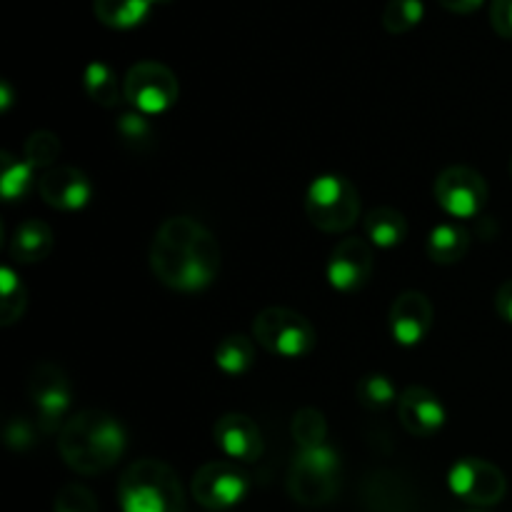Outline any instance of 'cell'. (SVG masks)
Wrapping results in <instances>:
<instances>
[{
	"label": "cell",
	"mask_w": 512,
	"mask_h": 512,
	"mask_svg": "<svg viewBox=\"0 0 512 512\" xmlns=\"http://www.w3.org/2000/svg\"><path fill=\"white\" fill-rule=\"evenodd\" d=\"M363 500L370 512H413V493L393 473H373L363 485Z\"/></svg>",
	"instance_id": "obj_17"
},
{
	"label": "cell",
	"mask_w": 512,
	"mask_h": 512,
	"mask_svg": "<svg viewBox=\"0 0 512 512\" xmlns=\"http://www.w3.org/2000/svg\"><path fill=\"white\" fill-rule=\"evenodd\" d=\"M255 363V345L248 335L233 333L225 335L215 348V365L225 375H243L253 368Z\"/></svg>",
	"instance_id": "obj_22"
},
{
	"label": "cell",
	"mask_w": 512,
	"mask_h": 512,
	"mask_svg": "<svg viewBox=\"0 0 512 512\" xmlns=\"http://www.w3.org/2000/svg\"><path fill=\"white\" fill-rule=\"evenodd\" d=\"M53 512H100L98 500L85 485L70 483L55 495Z\"/></svg>",
	"instance_id": "obj_31"
},
{
	"label": "cell",
	"mask_w": 512,
	"mask_h": 512,
	"mask_svg": "<svg viewBox=\"0 0 512 512\" xmlns=\"http://www.w3.org/2000/svg\"><path fill=\"white\" fill-rule=\"evenodd\" d=\"M83 85L88 98L93 100L95 105H100V108H115V105L125 98L113 68L105 63H90L88 68H85Z\"/></svg>",
	"instance_id": "obj_23"
},
{
	"label": "cell",
	"mask_w": 512,
	"mask_h": 512,
	"mask_svg": "<svg viewBox=\"0 0 512 512\" xmlns=\"http://www.w3.org/2000/svg\"><path fill=\"white\" fill-rule=\"evenodd\" d=\"M433 303L420 290H405L393 300L388 313L390 333H393L395 343L413 348V345L423 343L425 335L433 328Z\"/></svg>",
	"instance_id": "obj_13"
},
{
	"label": "cell",
	"mask_w": 512,
	"mask_h": 512,
	"mask_svg": "<svg viewBox=\"0 0 512 512\" xmlns=\"http://www.w3.org/2000/svg\"><path fill=\"white\" fill-rule=\"evenodd\" d=\"M53 245L55 238L48 223H43V220H25V223L15 228L13 240H10V258L23 265L40 263V260L48 258Z\"/></svg>",
	"instance_id": "obj_18"
},
{
	"label": "cell",
	"mask_w": 512,
	"mask_h": 512,
	"mask_svg": "<svg viewBox=\"0 0 512 512\" xmlns=\"http://www.w3.org/2000/svg\"><path fill=\"white\" fill-rule=\"evenodd\" d=\"M438 3L443 5L445 10H450V13L468 15V13H475L485 0H438Z\"/></svg>",
	"instance_id": "obj_35"
},
{
	"label": "cell",
	"mask_w": 512,
	"mask_h": 512,
	"mask_svg": "<svg viewBox=\"0 0 512 512\" xmlns=\"http://www.w3.org/2000/svg\"><path fill=\"white\" fill-rule=\"evenodd\" d=\"M123 95L138 113L158 115L173 108L180 95V85L168 65L140 60L125 73Z\"/></svg>",
	"instance_id": "obj_8"
},
{
	"label": "cell",
	"mask_w": 512,
	"mask_h": 512,
	"mask_svg": "<svg viewBox=\"0 0 512 512\" xmlns=\"http://www.w3.org/2000/svg\"><path fill=\"white\" fill-rule=\"evenodd\" d=\"M290 435L298 443V450H313L328 445V420L320 410L300 408L290 420Z\"/></svg>",
	"instance_id": "obj_24"
},
{
	"label": "cell",
	"mask_w": 512,
	"mask_h": 512,
	"mask_svg": "<svg viewBox=\"0 0 512 512\" xmlns=\"http://www.w3.org/2000/svg\"><path fill=\"white\" fill-rule=\"evenodd\" d=\"M365 238L375 248H398L405 238H408V220L400 210L388 208H373L363 220Z\"/></svg>",
	"instance_id": "obj_21"
},
{
	"label": "cell",
	"mask_w": 512,
	"mask_h": 512,
	"mask_svg": "<svg viewBox=\"0 0 512 512\" xmlns=\"http://www.w3.org/2000/svg\"><path fill=\"white\" fill-rule=\"evenodd\" d=\"M305 215L323 233H343L360 218V193L343 175H320L305 193Z\"/></svg>",
	"instance_id": "obj_5"
},
{
	"label": "cell",
	"mask_w": 512,
	"mask_h": 512,
	"mask_svg": "<svg viewBox=\"0 0 512 512\" xmlns=\"http://www.w3.org/2000/svg\"><path fill=\"white\" fill-rule=\"evenodd\" d=\"M473 512H480V510H473Z\"/></svg>",
	"instance_id": "obj_38"
},
{
	"label": "cell",
	"mask_w": 512,
	"mask_h": 512,
	"mask_svg": "<svg viewBox=\"0 0 512 512\" xmlns=\"http://www.w3.org/2000/svg\"><path fill=\"white\" fill-rule=\"evenodd\" d=\"M290 498L308 508L333 503L340 490V458L330 445L298 450L285 478Z\"/></svg>",
	"instance_id": "obj_4"
},
{
	"label": "cell",
	"mask_w": 512,
	"mask_h": 512,
	"mask_svg": "<svg viewBox=\"0 0 512 512\" xmlns=\"http://www.w3.org/2000/svg\"><path fill=\"white\" fill-rule=\"evenodd\" d=\"M470 233L458 223H443L430 230L425 255L438 265H455L468 255Z\"/></svg>",
	"instance_id": "obj_20"
},
{
	"label": "cell",
	"mask_w": 512,
	"mask_h": 512,
	"mask_svg": "<svg viewBox=\"0 0 512 512\" xmlns=\"http://www.w3.org/2000/svg\"><path fill=\"white\" fill-rule=\"evenodd\" d=\"M25 308H28L25 285L20 283L13 268H3L0 270V325L10 328V325L18 323L25 315Z\"/></svg>",
	"instance_id": "obj_25"
},
{
	"label": "cell",
	"mask_w": 512,
	"mask_h": 512,
	"mask_svg": "<svg viewBox=\"0 0 512 512\" xmlns=\"http://www.w3.org/2000/svg\"><path fill=\"white\" fill-rule=\"evenodd\" d=\"M10 100H13V93H10L8 80H0V108L8 110L10 108Z\"/></svg>",
	"instance_id": "obj_36"
},
{
	"label": "cell",
	"mask_w": 512,
	"mask_h": 512,
	"mask_svg": "<svg viewBox=\"0 0 512 512\" xmlns=\"http://www.w3.org/2000/svg\"><path fill=\"white\" fill-rule=\"evenodd\" d=\"M510 175H512V160H510Z\"/></svg>",
	"instance_id": "obj_37"
},
{
	"label": "cell",
	"mask_w": 512,
	"mask_h": 512,
	"mask_svg": "<svg viewBox=\"0 0 512 512\" xmlns=\"http://www.w3.org/2000/svg\"><path fill=\"white\" fill-rule=\"evenodd\" d=\"M115 128H118L120 140L135 150H143L145 145L153 140V128H150V123H148V115L138 113V110H135V113L120 115Z\"/></svg>",
	"instance_id": "obj_30"
},
{
	"label": "cell",
	"mask_w": 512,
	"mask_h": 512,
	"mask_svg": "<svg viewBox=\"0 0 512 512\" xmlns=\"http://www.w3.org/2000/svg\"><path fill=\"white\" fill-rule=\"evenodd\" d=\"M250 480L243 468L225 460L205 463L203 468L195 470L190 493L203 508L208 510H228L238 505L248 495Z\"/></svg>",
	"instance_id": "obj_11"
},
{
	"label": "cell",
	"mask_w": 512,
	"mask_h": 512,
	"mask_svg": "<svg viewBox=\"0 0 512 512\" xmlns=\"http://www.w3.org/2000/svg\"><path fill=\"white\" fill-rule=\"evenodd\" d=\"M118 503L123 512H185V490L168 463L143 458L120 475Z\"/></svg>",
	"instance_id": "obj_3"
},
{
	"label": "cell",
	"mask_w": 512,
	"mask_h": 512,
	"mask_svg": "<svg viewBox=\"0 0 512 512\" xmlns=\"http://www.w3.org/2000/svg\"><path fill=\"white\" fill-rule=\"evenodd\" d=\"M38 193L55 210H80L93 195L88 175L73 165H55L38 178Z\"/></svg>",
	"instance_id": "obj_15"
},
{
	"label": "cell",
	"mask_w": 512,
	"mask_h": 512,
	"mask_svg": "<svg viewBox=\"0 0 512 512\" xmlns=\"http://www.w3.org/2000/svg\"><path fill=\"white\" fill-rule=\"evenodd\" d=\"M253 338L275 358H303L315 348V328L305 315L290 308H265L253 320Z\"/></svg>",
	"instance_id": "obj_6"
},
{
	"label": "cell",
	"mask_w": 512,
	"mask_h": 512,
	"mask_svg": "<svg viewBox=\"0 0 512 512\" xmlns=\"http://www.w3.org/2000/svg\"><path fill=\"white\" fill-rule=\"evenodd\" d=\"M60 145L58 135L50 133V130H35L28 140H25L23 148V160L30 165L33 170H50L55 168V160L60 158Z\"/></svg>",
	"instance_id": "obj_26"
},
{
	"label": "cell",
	"mask_w": 512,
	"mask_h": 512,
	"mask_svg": "<svg viewBox=\"0 0 512 512\" xmlns=\"http://www.w3.org/2000/svg\"><path fill=\"white\" fill-rule=\"evenodd\" d=\"M433 195L440 208L453 218H475L488 203V183L478 170L453 165L435 178Z\"/></svg>",
	"instance_id": "obj_10"
},
{
	"label": "cell",
	"mask_w": 512,
	"mask_h": 512,
	"mask_svg": "<svg viewBox=\"0 0 512 512\" xmlns=\"http://www.w3.org/2000/svg\"><path fill=\"white\" fill-rule=\"evenodd\" d=\"M398 418L413 438H433L445 425V405L423 385H410L398 398Z\"/></svg>",
	"instance_id": "obj_16"
},
{
	"label": "cell",
	"mask_w": 512,
	"mask_h": 512,
	"mask_svg": "<svg viewBox=\"0 0 512 512\" xmlns=\"http://www.w3.org/2000/svg\"><path fill=\"white\" fill-rule=\"evenodd\" d=\"M215 445L233 463H255L263 455L265 443L255 420L245 413H225L213 425Z\"/></svg>",
	"instance_id": "obj_14"
},
{
	"label": "cell",
	"mask_w": 512,
	"mask_h": 512,
	"mask_svg": "<svg viewBox=\"0 0 512 512\" xmlns=\"http://www.w3.org/2000/svg\"><path fill=\"white\" fill-rule=\"evenodd\" d=\"M28 398L38 413V425L43 433H60L68 420L73 390L65 370L55 363H38L28 375Z\"/></svg>",
	"instance_id": "obj_7"
},
{
	"label": "cell",
	"mask_w": 512,
	"mask_h": 512,
	"mask_svg": "<svg viewBox=\"0 0 512 512\" xmlns=\"http://www.w3.org/2000/svg\"><path fill=\"white\" fill-rule=\"evenodd\" d=\"M448 485L453 495L475 508L498 505L508 493V480L498 465L483 458H463L450 468Z\"/></svg>",
	"instance_id": "obj_9"
},
{
	"label": "cell",
	"mask_w": 512,
	"mask_h": 512,
	"mask_svg": "<svg viewBox=\"0 0 512 512\" xmlns=\"http://www.w3.org/2000/svg\"><path fill=\"white\" fill-rule=\"evenodd\" d=\"M35 170L25 163L23 158H13L10 153H3V170H0V193L8 200H20L28 193L30 183H33Z\"/></svg>",
	"instance_id": "obj_27"
},
{
	"label": "cell",
	"mask_w": 512,
	"mask_h": 512,
	"mask_svg": "<svg viewBox=\"0 0 512 512\" xmlns=\"http://www.w3.org/2000/svg\"><path fill=\"white\" fill-rule=\"evenodd\" d=\"M223 253L215 235L190 215L163 220L150 243V270L180 293L205 290L220 273Z\"/></svg>",
	"instance_id": "obj_1"
},
{
	"label": "cell",
	"mask_w": 512,
	"mask_h": 512,
	"mask_svg": "<svg viewBox=\"0 0 512 512\" xmlns=\"http://www.w3.org/2000/svg\"><path fill=\"white\" fill-rule=\"evenodd\" d=\"M170 0H93L95 18L113 30H133L150 15L153 5Z\"/></svg>",
	"instance_id": "obj_19"
},
{
	"label": "cell",
	"mask_w": 512,
	"mask_h": 512,
	"mask_svg": "<svg viewBox=\"0 0 512 512\" xmlns=\"http://www.w3.org/2000/svg\"><path fill=\"white\" fill-rule=\"evenodd\" d=\"M373 248L368 238H343L328 258V280L340 293H358L373 275Z\"/></svg>",
	"instance_id": "obj_12"
},
{
	"label": "cell",
	"mask_w": 512,
	"mask_h": 512,
	"mask_svg": "<svg viewBox=\"0 0 512 512\" xmlns=\"http://www.w3.org/2000/svg\"><path fill=\"white\" fill-rule=\"evenodd\" d=\"M5 445L13 450H28L35 443V430L33 425L25 418H10L5 423Z\"/></svg>",
	"instance_id": "obj_32"
},
{
	"label": "cell",
	"mask_w": 512,
	"mask_h": 512,
	"mask_svg": "<svg viewBox=\"0 0 512 512\" xmlns=\"http://www.w3.org/2000/svg\"><path fill=\"white\" fill-rule=\"evenodd\" d=\"M495 310L500 313V318L512 323V278L500 285L498 295H495Z\"/></svg>",
	"instance_id": "obj_34"
},
{
	"label": "cell",
	"mask_w": 512,
	"mask_h": 512,
	"mask_svg": "<svg viewBox=\"0 0 512 512\" xmlns=\"http://www.w3.org/2000/svg\"><path fill=\"white\" fill-rule=\"evenodd\" d=\"M423 0H390L383 10V28L390 35H400L413 30L423 20Z\"/></svg>",
	"instance_id": "obj_29"
},
{
	"label": "cell",
	"mask_w": 512,
	"mask_h": 512,
	"mask_svg": "<svg viewBox=\"0 0 512 512\" xmlns=\"http://www.w3.org/2000/svg\"><path fill=\"white\" fill-rule=\"evenodd\" d=\"M490 23L500 38L512 40V0H490Z\"/></svg>",
	"instance_id": "obj_33"
},
{
	"label": "cell",
	"mask_w": 512,
	"mask_h": 512,
	"mask_svg": "<svg viewBox=\"0 0 512 512\" xmlns=\"http://www.w3.org/2000/svg\"><path fill=\"white\" fill-rule=\"evenodd\" d=\"M123 423L103 410H83L65 420L58 433V453L78 475H98L113 468L125 453Z\"/></svg>",
	"instance_id": "obj_2"
},
{
	"label": "cell",
	"mask_w": 512,
	"mask_h": 512,
	"mask_svg": "<svg viewBox=\"0 0 512 512\" xmlns=\"http://www.w3.org/2000/svg\"><path fill=\"white\" fill-rule=\"evenodd\" d=\"M355 393H358L360 405H365L368 410H385L390 403L398 400L393 380L383 373L363 375L358 385H355Z\"/></svg>",
	"instance_id": "obj_28"
}]
</instances>
